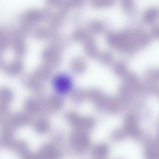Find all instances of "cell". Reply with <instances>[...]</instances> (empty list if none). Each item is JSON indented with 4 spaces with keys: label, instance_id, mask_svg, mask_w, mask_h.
Returning a JSON list of instances; mask_svg holds the SVG:
<instances>
[{
    "label": "cell",
    "instance_id": "1",
    "mask_svg": "<svg viewBox=\"0 0 159 159\" xmlns=\"http://www.w3.org/2000/svg\"><path fill=\"white\" fill-rule=\"evenodd\" d=\"M48 17L46 11L38 9H31L23 13L20 18L22 29L26 30L29 27L41 22Z\"/></svg>",
    "mask_w": 159,
    "mask_h": 159
},
{
    "label": "cell",
    "instance_id": "8",
    "mask_svg": "<svg viewBox=\"0 0 159 159\" xmlns=\"http://www.w3.org/2000/svg\"><path fill=\"white\" fill-rule=\"evenodd\" d=\"M108 152V148L106 145H100L93 149L92 155L93 159L106 158Z\"/></svg>",
    "mask_w": 159,
    "mask_h": 159
},
{
    "label": "cell",
    "instance_id": "12",
    "mask_svg": "<svg viewBox=\"0 0 159 159\" xmlns=\"http://www.w3.org/2000/svg\"><path fill=\"white\" fill-rule=\"evenodd\" d=\"M64 0H46L48 3L53 6L61 7L63 4Z\"/></svg>",
    "mask_w": 159,
    "mask_h": 159
},
{
    "label": "cell",
    "instance_id": "2",
    "mask_svg": "<svg viewBox=\"0 0 159 159\" xmlns=\"http://www.w3.org/2000/svg\"><path fill=\"white\" fill-rule=\"evenodd\" d=\"M54 86L56 91L58 93L66 94L71 89L72 81L68 75H57L54 80Z\"/></svg>",
    "mask_w": 159,
    "mask_h": 159
},
{
    "label": "cell",
    "instance_id": "4",
    "mask_svg": "<svg viewBox=\"0 0 159 159\" xmlns=\"http://www.w3.org/2000/svg\"><path fill=\"white\" fill-rule=\"evenodd\" d=\"M23 29L15 31L12 35V41L14 50L16 55L20 57L23 55L25 51V43H24L23 35L24 32Z\"/></svg>",
    "mask_w": 159,
    "mask_h": 159
},
{
    "label": "cell",
    "instance_id": "3",
    "mask_svg": "<svg viewBox=\"0 0 159 159\" xmlns=\"http://www.w3.org/2000/svg\"><path fill=\"white\" fill-rule=\"evenodd\" d=\"M71 144L75 151L79 153H83L87 150L89 145V139L84 134H73L70 139Z\"/></svg>",
    "mask_w": 159,
    "mask_h": 159
},
{
    "label": "cell",
    "instance_id": "5",
    "mask_svg": "<svg viewBox=\"0 0 159 159\" xmlns=\"http://www.w3.org/2000/svg\"><path fill=\"white\" fill-rule=\"evenodd\" d=\"M37 155L39 159H60L61 152L51 144L43 146Z\"/></svg>",
    "mask_w": 159,
    "mask_h": 159
},
{
    "label": "cell",
    "instance_id": "13",
    "mask_svg": "<svg viewBox=\"0 0 159 159\" xmlns=\"http://www.w3.org/2000/svg\"><path fill=\"white\" fill-rule=\"evenodd\" d=\"M4 66V62L2 58L0 57V69H2Z\"/></svg>",
    "mask_w": 159,
    "mask_h": 159
},
{
    "label": "cell",
    "instance_id": "9",
    "mask_svg": "<svg viewBox=\"0 0 159 159\" xmlns=\"http://www.w3.org/2000/svg\"><path fill=\"white\" fill-rule=\"evenodd\" d=\"M115 2L116 0H91V4L95 8H105L112 6Z\"/></svg>",
    "mask_w": 159,
    "mask_h": 159
},
{
    "label": "cell",
    "instance_id": "7",
    "mask_svg": "<svg viewBox=\"0 0 159 159\" xmlns=\"http://www.w3.org/2000/svg\"><path fill=\"white\" fill-rule=\"evenodd\" d=\"M13 92L7 88L0 89V103L7 105L13 100Z\"/></svg>",
    "mask_w": 159,
    "mask_h": 159
},
{
    "label": "cell",
    "instance_id": "6",
    "mask_svg": "<svg viewBox=\"0 0 159 159\" xmlns=\"http://www.w3.org/2000/svg\"><path fill=\"white\" fill-rule=\"evenodd\" d=\"M22 65L20 61H15L6 68V72L10 76L18 75L22 70Z\"/></svg>",
    "mask_w": 159,
    "mask_h": 159
},
{
    "label": "cell",
    "instance_id": "11",
    "mask_svg": "<svg viewBox=\"0 0 159 159\" xmlns=\"http://www.w3.org/2000/svg\"><path fill=\"white\" fill-rule=\"evenodd\" d=\"M126 136H127V134L124 130L120 131L114 134L112 136V138L114 141H120L123 140Z\"/></svg>",
    "mask_w": 159,
    "mask_h": 159
},
{
    "label": "cell",
    "instance_id": "10",
    "mask_svg": "<svg viewBox=\"0 0 159 159\" xmlns=\"http://www.w3.org/2000/svg\"><path fill=\"white\" fill-rule=\"evenodd\" d=\"M9 38L3 30L0 29V51L5 50L9 43Z\"/></svg>",
    "mask_w": 159,
    "mask_h": 159
}]
</instances>
